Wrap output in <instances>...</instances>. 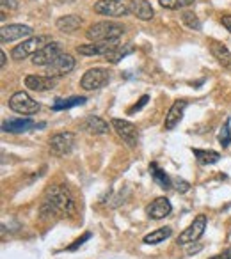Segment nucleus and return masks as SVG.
<instances>
[{"mask_svg":"<svg viewBox=\"0 0 231 259\" xmlns=\"http://www.w3.org/2000/svg\"><path fill=\"white\" fill-rule=\"evenodd\" d=\"M2 2V9H16L18 7V0H0Z\"/></svg>","mask_w":231,"mask_h":259,"instance_id":"34","label":"nucleus"},{"mask_svg":"<svg viewBox=\"0 0 231 259\" xmlns=\"http://www.w3.org/2000/svg\"><path fill=\"white\" fill-rule=\"evenodd\" d=\"M150 170H151V176H153V179L159 183L162 188H171L173 187V178H169V176H167L162 169H159V165H157V163H151Z\"/></svg>","mask_w":231,"mask_h":259,"instance_id":"25","label":"nucleus"},{"mask_svg":"<svg viewBox=\"0 0 231 259\" xmlns=\"http://www.w3.org/2000/svg\"><path fill=\"white\" fill-rule=\"evenodd\" d=\"M116 47H117V39H114V41H98V43H87V45H78L77 52L80 55L86 57L109 55Z\"/></svg>","mask_w":231,"mask_h":259,"instance_id":"13","label":"nucleus"},{"mask_svg":"<svg viewBox=\"0 0 231 259\" xmlns=\"http://www.w3.org/2000/svg\"><path fill=\"white\" fill-rule=\"evenodd\" d=\"M82 130L91 135H105V133H109V123L102 119L100 115H87L86 119L82 121Z\"/></svg>","mask_w":231,"mask_h":259,"instance_id":"18","label":"nucleus"},{"mask_svg":"<svg viewBox=\"0 0 231 259\" xmlns=\"http://www.w3.org/2000/svg\"><path fill=\"white\" fill-rule=\"evenodd\" d=\"M206 224H208L206 215H197V217L192 220V224L188 225L187 229H185L183 233L178 236L176 243H178V245H190V243H196L197 240L205 234Z\"/></svg>","mask_w":231,"mask_h":259,"instance_id":"7","label":"nucleus"},{"mask_svg":"<svg viewBox=\"0 0 231 259\" xmlns=\"http://www.w3.org/2000/svg\"><path fill=\"white\" fill-rule=\"evenodd\" d=\"M210 259H228V258L223 254V256H214V258H210Z\"/></svg>","mask_w":231,"mask_h":259,"instance_id":"38","label":"nucleus"},{"mask_svg":"<svg viewBox=\"0 0 231 259\" xmlns=\"http://www.w3.org/2000/svg\"><path fill=\"white\" fill-rule=\"evenodd\" d=\"M123 34H124V25L123 23H117V21H98V23H93L86 30V38L91 43L114 41V39H119Z\"/></svg>","mask_w":231,"mask_h":259,"instance_id":"2","label":"nucleus"},{"mask_svg":"<svg viewBox=\"0 0 231 259\" xmlns=\"http://www.w3.org/2000/svg\"><path fill=\"white\" fill-rule=\"evenodd\" d=\"M210 53L214 55V59L223 68L231 69V52L226 48V45H223V43L219 41H210Z\"/></svg>","mask_w":231,"mask_h":259,"instance_id":"19","label":"nucleus"},{"mask_svg":"<svg viewBox=\"0 0 231 259\" xmlns=\"http://www.w3.org/2000/svg\"><path fill=\"white\" fill-rule=\"evenodd\" d=\"M87 102V98H84V96H71V98H66V100H60L57 98L56 102H54V105H52V110H68V108H73V106H80L84 105V103Z\"/></svg>","mask_w":231,"mask_h":259,"instance_id":"22","label":"nucleus"},{"mask_svg":"<svg viewBox=\"0 0 231 259\" xmlns=\"http://www.w3.org/2000/svg\"><path fill=\"white\" fill-rule=\"evenodd\" d=\"M111 80V71L105 68H91L84 73L80 80V87L86 91H98Z\"/></svg>","mask_w":231,"mask_h":259,"instance_id":"6","label":"nucleus"},{"mask_svg":"<svg viewBox=\"0 0 231 259\" xmlns=\"http://www.w3.org/2000/svg\"><path fill=\"white\" fill-rule=\"evenodd\" d=\"M224 256H226L228 259H231V247H230V249H226V251H224Z\"/></svg>","mask_w":231,"mask_h":259,"instance_id":"37","label":"nucleus"},{"mask_svg":"<svg viewBox=\"0 0 231 259\" xmlns=\"http://www.w3.org/2000/svg\"><path fill=\"white\" fill-rule=\"evenodd\" d=\"M34 128H45V123L36 124L29 117H18V119H7L2 123V130L7 133H23L29 132V130H34Z\"/></svg>","mask_w":231,"mask_h":259,"instance_id":"15","label":"nucleus"},{"mask_svg":"<svg viewBox=\"0 0 231 259\" xmlns=\"http://www.w3.org/2000/svg\"><path fill=\"white\" fill-rule=\"evenodd\" d=\"M9 108L16 114L22 115H32L36 112H39L41 105L38 102H34V98H30V94L25 91H18L9 98Z\"/></svg>","mask_w":231,"mask_h":259,"instance_id":"5","label":"nucleus"},{"mask_svg":"<svg viewBox=\"0 0 231 259\" xmlns=\"http://www.w3.org/2000/svg\"><path fill=\"white\" fill-rule=\"evenodd\" d=\"M181 21H183L188 29L201 30V21H199V18H197L192 11H183V13H181Z\"/></svg>","mask_w":231,"mask_h":259,"instance_id":"28","label":"nucleus"},{"mask_svg":"<svg viewBox=\"0 0 231 259\" xmlns=\"http://www.w3.org/2000/svg\"><path fill=\"white\" fill-rule=\"evenodd\" d=\"M25 87L30 91H38V93H43V91H50L56 87L57 78H50V77H41V75H27L25 77Z\"/></svg>","mask_w":231,"mask_h":259,"instance_id":"16","label":"nucleus"},{"mask_svg":"<svg viewBox=\"0 0 231 259\" xmlns=\"http://www.w3.org/2000/svg\"><path fill=\"white\" fill-rule=\"evenodd\" d=\"M221 23H223L224 29L231 34V14H224V16L221 18Z\"/></svg>","mask_w":231,"mask_h":259,"instance_id":"33","label":"nucleus"},{"mask_svg":"<svg viewBox=\"0 0 231 259\" xmlns=\"http://www.w3.org/2000/svg\"><path fill=\"white\" fill-rule=\"evenodd\" d=\"M230 117H228L226 121H224L223 128H221V132H219V144L223 146V148H230L231 144V130H230Z\"/></svg>","mask_w":231,"mask_h":259,"instance_id":"29","label":"nucleus"},{"mask_svg":"<svg viewBox=\"0 0 231 259\" xmlns=\"http://www.w3.org/2000/svg\"><path fill=\"white\" fill-rule=\"evenodd\" d=\"M130 13H133V16L142 21H148L155 16V11L148 0H132L130 2Z\"/></svg>","mask_w":231,"mask_h":259,"instance_id":"20","label":"nucleus"},{"mask_svg":"<svg viewBox=\"0 0 231 259\" xmlns=\"http://www.w3.org/2000/svg\"><path fill=\"white\" fill-rule=\"evenodd\" d=\"M91 236H93V234H91V233H84V234H82V236H80V238L75 240V242H73L71 245H69L68 249H66V251L73 252V251H77V249H80V247L84 245V243H86L87 240H91Z\"/></svg>","mask_w":231,"mask_h":259,"instance_id":"30","label":"nucleus"},{"mask_svg":"<svg viewBox=\"0 0 231 259\" xmlns=\"http://www.w3.org/2000/svg\"><path fill=\"white\" fill-rule=\"evenodd\" d=\"M173 211V204L167 197H157L153 203L146 208V213L151 220H162V218L169 217Z\"/></svg>","mask_w":231,"mask_h":259,"instance_id":"14","label":"nucleus"},{"mask_svg":"<svg viewBox=\"0 0 231 259\" xmlns=\"http://www.w3.org/2000/svg\"><path fill=\"white\" fill-rule=\"evenodd\" d=\"M173 187L180 192V194H185V192H188V188H190V183L181 178H173Z\"/></svg>","mask_w":231,"mask_h":259,"instance_id":"31","label":"nucleus"},{"mask_svg":"<svg viewBox=\"0 0 231 259\" xmlns=\"http://www.w3.org/2000/svg\"><path fill=\"white\" fill-rule=\"evenodd\" d=\"M73 69H75V59L69 53H60L50 66H47V77L50 78L64 77V75L71 73Z\"/></svg>","mask_w":231,"mask_h":259,"instance_id":"11","label":"nucleus"},{"mask_svg":"<svg viewBox=\"0 0 231 259\" xmlns=\"http://www.w3.org/2000/svg\"><path fill=\"white\" fill-rule=\"evenodd\" d=\"M148 102H150V96H148V94H144V96H142V98L139 100V103H137V105H135V106H132V108H130V110H128V114H132V112H137V110H141L142 106H144Z\"/></svg>","mask_w":231,"mask_h":259,"instance_id":"32","label":"nucleus"},{"mask_svg":"<svg viewBox=\"0 0 231 259\" xmlns=\"http://www.w3.org/2000/svg\"><path fill=\"white\" fill-rule=\"evenodd\" d=\"M82 25V18L77 14H66V16H60L56 21V27L60 32H73Z\"/></svg>","mask_w":231,"mask_h":259,"instance_id":"21","label":"nucleus"},{"mask_svg":"<svg viewBox=\"0 0 231 259\" xmlns=\"http://www.w3.org/2000/svg\"><path fill=\"white\" fill-rule=\"evenodd\" d=\"M133 52V47L132 45H117V47L114 48V50L109 53V55H105L107 57V60L109 62H112V64H116V62H119L121 59H124V57L128 55V53H132Z\"/></svg>","mask_w":231,"mask_h":259,"instance_id":"26","label":"nucleus"},{"mask_svg":"<svg viewBox=\"0 0 231 259\" xmlns=\"http://www.w3.org/2000/svg\"><path fill=\"white\" fill-rule=\"evenodd\" d=\"M196 0H159V4L164 9H171V11H178V9H183L187 5L194 4Z\"/></svg>","mask_w":231,"mask_h":259,"instance_id":"27","label":"nucleus"},{"mask_svg":"<svg viewBox=\"0 0 231 259\" xmlns=\"http://www.w3.org/2000/svg\"><path fill=\"white\" fill-rule=\"evenodd\" d=\"M32 36V29L29 25H22V23H13V25H4L0 29V43H13L18 39L29 38Z\"/></svg>","mask_w":231,"mask_h":259,"instance_id":"12","label":"nucleus"},{"mask_svg":"<svg viewBox=\"0 0 231 259\" xmlns=\"http://www.w3.org/2000/svg\"><path fill=\"white\" fill-rule=\"evenodd\" d=\"M75 209H77L75 199L68 188L64 185H54L48 188L39 213H41V218L56 217V215H68L69 217L75 213Z\"/></svg>","mask_w":231,"mask_h":259,"instance_id":"1","label":"nucleus"},{"mask_svg":"<svg viewBox=\"0 0 231 259\" xmlns=\"http://www.w3.org/2000/svg\"><path fill=\"white\" fill-rule=\"evenodd\" d=\"M94 13L102 14V16L119 18L130 13V5L123 0H98L94 4Z\"/></svg>","mask_w":231,"mask_h":259,"instance_id":"9","label":"nucleus"},{"mask_svg":"<svg viewBox=\"0 0 231 259\" xmlns=\"http://www.w3.org/2000/svg\"><path fill=\"white\" fill-rule=\"evenodd\" d=\"M75 144H77V135L73 132H60L52 135L50 140H48V148H50V153L54 156H64V155H69L75 149Z\"/></svg>","mask_w":231,"mask_h":259,"instance_id":"4","label":"nucleus"},{"mask_svg":"<svg viewBox=\"0 0 231 259\" xmlns=\"http://www.w3.org/2000/svg\"><path fill=\"white\" fill-rule=\"evenodd\" d=\"M112 128L116 130V133L121 137V140H123L124 144L128 146V148H135L139 142V128L135 126L133 123H130V121L126 119H112L111 121Z\"/></svg>","mask_w":231,"mask_h":259,"instance_id":"8","label":"nucleus"},{"mask_svg":"<svg viewBox=\"0 0 231 259\" xmlns=\"http://www.w3.org/2000/svg\"><path fill=\"white\" fill-rule=\"evenodd\" d=\"M171 236H173V229H171V227H160V229L153 231V233L146 234L142 242H144L146 245H157V243H162L164 240L171 238Z\"/></svg>","mask_w":231,"mask_h":259,"instance_id":"23","label":"nucleus"},{"mask_svg":"<svg viewBox=\"0 0 231 259\" xmlns=\"http://www.w3.org/2000/svg\"><path fill=\"white\" fill-rule=\"evenodd\" d=\"M62 53V47H60V43L57 41H50L47 47H43L38 53L32 55V64L34 66H50L57 57Z\"/></svg>","mask_w":231,"mask_h":259,"instance_id":"10","label":"nucleus"},{"mask_svg":"<svg viewBox=\"0 0 231 259\" xmlns=\"http://www.w3.org/2000/svg\"><path fill=\"white\" fill-rule=\"evenodd\" d=\"M50 41H52L50 36H34V38H29L11 50V57L14 60H23L27 57H32L43 47H47Z\"/></svg>","mask_w":231,"mask_h":259,"instance_id":"3","label":"nucleus"},{"mask_svg":"<svg viewBox=\"0 0 231 259\" xmlns=\"http://www.w3.org/2000/svg\"><path fill=\"white\" fill-rule=\"evenodd\" d=\"M185 108H187V102L185 100H178V102L173 103V106L169 108V112L166 115V121H164V128L166 130H174L180 124L181 117H183Z\"/></svg>","mask_w":231,"mask_h":259,"instance_id":"17","label":"nucleus"},{"mask_svg":"<svg viewBox=\"0 0 231 259\" xmlns=\"http://www.w3.org/2000/svg\"><path fill=\"white\" fill-rule=\"evenodd\" d=\"M199 251H201V245L190 247V249H188V251H187V254H188V256H194V254H196V252H199Z\"/></svg>","mask_w":231,"mask_h":259,"instance_id":"35","label":"nucleus"},{"mask_svg":"<svg viewBox=\"0 0 231 259\" xmlns=\"http://www.w3.org/2000/svg\"><path fill=\"white\" fill-rule=\"evenodd\" d=\"M192 153L201 165H212V163L219 161V158H221V155L217 151H212V149H206V151L205 149H192Z\"/></svg>","mask_w":231,"mask_h":259,"instance_id":"24","label":"nucleus"},{"mask_svg":"<svg viewBox=\"0 0 231 259\" xmlns=\"http://www.w3.org/2000/svg\"><path fill=\"white\" fill-rule=\"evenodd\" d=\"M0 68H5V52H0Z\"/></svg>","mask_w":231,"mask_h":259,"instance_id":"36","label":"nucleus"}]
</instances>
